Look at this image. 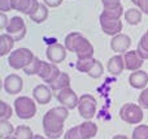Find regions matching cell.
Listing matches in <instances>:
<instances>
[{"label":"cell","mask_w":148,"mask_h":139,"mask_svg":"<svg viewBox=\"0 0 148 139\" xmlns=\"http://www.w3.org/2000/svg\"><path fill=\"white\" fill-rule=\"evenodd\" d=\"M8 35H10L14 42H20L25 38L26 35V23L23 21V18L18 17V16H14L9 20V23H8L7 29H5Z\"/></svg>","instance_id":"obj_8"},{"label":"cell","mask_w":148,"mask_h":139,"mask_svg":"<svg viewBox=\"0 0 148 139\" xmlns=\"http://www.w3.org/2000/svg\"><path fill=\"white\" fill-rule=\"evenodd\" d=\"M47 18H48V7L44 3H40L38 10L30 16V20L35 23H43Z\"/></svg>","instance_id":"obj_25"},{"label":"cell","mask_w":148,"mask_h":139,"mask_svg":"<svg viewBox=\"0 0 148 139\" xmlns=\"http://www.w3.org/2000/svg\"><path fill=\"white\" fill-rule=\"evenodd\" d=\"M64 0H43V3L49 8H57L62 4Z\"/></svg>","instance_id":"obj_36"},{"label":"cell","mask_w":148,"mask_h":139,"mask_svg":"<svg viewBox=\"0 0 148 139\" xmlns=\"http://www.w3.org/2000/svg\"><path fill=\"white\" fill-rule=\"evenodd\" d=\"M136 51L139 52V55H140L144 60H148V30L142 35L140 40H139V43H138Z\"/></svg>","instance_id":"obj_27"},{"label":"cell","mask_w":148,"mask_h":139,"mask_svg":"<svg viewBox=\"0 0 148 139\" xmlns=\"http://www.w3.org/2000/svg\"><path fill=\"white\" fill-rule=\"evenodd\" d=\"M16 129L9 121H0V138L5 139L14 135Z\"/></svg>","instance_id":"obj_28"},{"label":"cell","mask_w":148,"mask_h":139,"mask_svg":"<svg viewBox=\"0 0 148 139\" xmlns=\"http://www.w3.org/2000/svg\"><path fill=\"white\" fill-rule=\"evenodd\" d=\"M0 10L1 13L14 10L13 9V0H0Z\"/></svg>","instance_id":"obj_34"},{"label":"cell","mask_w":148,"mask_h":139,"mask_svg":"<svg viewBox=\"0 0 148 139\" xmlns=\"http://www.w3.org/2000/svg\"><path fill=\"white\" fill-rule=\"evenodd\" d=\"M23 88V81L20 75L9 74L4 78V90L9 95H17Z\"/></svg>","instance_id":"obj_15"},{"label":"cell","mask_w":148,"mask_h":139,"mask_svg":"<svg viewBox=\"0 0 148 139\" xmlns=\"http://www.w3.org/2000/svg\"><path fill=\"white\" fill-rule=\"evenodd\" d=\"M34 59H35V56L29 48H17L10 52L9 56H8V65L12 69L23 70L26 66H29L33 62Z\"/></svg>","instance_id":"obj_3"},{"label":"cell","mask_w":148,"mask_h":139,"mask_svg":"<svg viewBox=\"0 0 148 139\" xmlns=\"http://www.w3.org/2000/svg\"><path fill=\"white\" fill-rule=\"evenodd\" d=\"M131 46V38L127 34H118L116 36H112L110 39V48L113 52L117 53H126Z\"/></svg>","instance_id":"obj_13"},{"label":"cell","mask_w":148,"mask_h":139,"mask_svg":"<svg viewBox=\"0 0 148 139\" xmlns=\"http://www.w3.org/2000/svg\"><path fill=\"white\" fill-rule=\"evenodd\" d=\"M5 139H17V138H16L14 135H12V137H9V138H5Z\"/></svg>","instance_id":"obj_42"},{"label":"cell","mask_w":148,"mask_h":139,"mask_svg":"<svg viewBox=\"0 0 148 139\" xmlns=\"http://www.w3.org/2000/svg\"><path fill=\"white\" fill-rule=\"evenodd\" d=\"M112 139H129L127 137H126V135H114V137H113Z\"/></svg>","instance_id":"obj_39"},{"label":"cell","mask_w":148,"mask_h":139,"mask_svg":"<svg viewBox=\"0 0 148 139\" xmlns=\"http://www.w3.org/2000/svg\"><path fill=\"white\" fill-rule=\"evenodd\" d=\"M48 86H49V88H51L52 91H56V92L64 90V88L70 87V77H69V74L61 72L59 74V77H57L52 83H49Z\"/></svg>","instance_id":"obj_20"},{"label":"cell","mask_w":148,"mask_h":139,"mask_svg":"<svg viewBox=\"0 0 148 139\" xmlns=\"http://www.w3.org/2000/svg\"><path fill=\"white\" fill-rule=\"evenodd\" d=\"M138 101H139V105H140L142 108L148 111V87L144 88V90H142Z\"/></svg>","instance_id":"obj_33"},{"label":"cell","mask_w":148,"mask_h":139,"mask_svg":"<svg viewBox=\"0 0 148 139\" xmlns=\"http://www.w3.org/2000/svg\"><path fill=\"white\" fill-rule=\"evenodd\" d=\"M96 99L90 94H83L79 98L78 103V113L82 118H84L86 121H91V118H94L95 113H96Z\"/></svg>","instance_id":"obj_7"},{"label":"cell","mask_w":148,"mask_h":139,"mask_svg":"<svg viewBox=\"0 0 148 139\" xmlns=\"http://www.w3.org/2000/svg\"><path fill=\"white\" fill-rule=\"evenodd\" d=\"M103 3V7H107V5H114L121 3V0H101Z\"/></svg>","instance_id":"obj_38"},{"label":"cell","mask_w":148,"mask_h":139,"mask_svg":"<svg viewBox=\"0 0 148 139\" xmlns=\"http://www.w3.org/2000/svg\"><path fill=\"white\" fill-rule=\"evenodd\" d=\"M129 83L133 88L136 90H144L147 88L146 86L148 85V73H146L144 70H136L133 72L129 77Z\"/></svg>","instance_id":"obj_18"},{"label":"cell","mask_w":148,"mask_h":139,"mask_svg":"<svg viewBox=\"0 0 148 139\" xmlns=\"http://www.w3.org/2000/svg\"><path fill=\"white\" fill-rule=\"evenodd\" d=\"M61 73V70L59 69V66L52 62H46V61H42L40 64V69L38 72V77L42 78L44 83H52L57 77L59 74Z\"/></svg>","instance_id":"obj_11"},{"label":"cell","mask_w":148,"mask_h":139,"mask_svg":"<svg viewBox=\"0 0 148 139\" xmlns=\"http://www.w3.org/2000/svg\"><path fill=\"white\" fill-rule=\"evenodd\" d=\"M13 46H14V39H13L12 36L8 35L7 33L0 35V47H1L0 55H1V56H5V55L10 53L13 49Z\"/></svg>","instance_id":"obj_24"},{"label":"cell","mask_w":148,"mask_h":139,"mask_svg":"<svg viewBox=\"0 0 148 139\" xmlns=\"http://www.w3.org/2000/svg\"><path fill=\"white\" fill-rule=\"evenodd\" d=\"M130 1H131V3H133V4H134V5H135V7H136V4H138V0H130Z\"/></svg>","instance_id":"obj_41"},{"label":"cell","mask_w":148,"mask_h":139,"mask_svg":"<svg viewBox=\"0 0 148 139\" xmlns=\"http://www.w3.org/2000/svg\"><path fill=\"white\" fill-rule=\"evenodd\" d=\"M66 51L68 49L65 48V46H62L61 43H52L47 47L46 56L49 62L57 65L66 59Z\"/></svg>","instance_id":"obj_12"},{"label":"cell","mask_w":148,"mask_h":139,"mask_svg":"<svg viewBox=\"0 0 148 139\" xmlns=\"http://www.w3.org/2000/svg\"><path fill=\"white\" fill-rule=\"evenodd\" d=\"M108 72L112 75H120L125 69V62H123V55H116L108 60L107 64Z\"/></svg>","instance_id":"obj_19"},{"label":"cell","mask_w":148,"mask_h":139,"mask_svg":"<svg viewBox=\"0 0 148 139\" xmlns=\"http://www.w3.org/2000/svg\"><path fill=\"white\" fill-rule=\"evenodd\" d=\"M0 121H9L10 117L13 116V109L12 107L9 105L8 103L5 101H0Z\"/></svg>","instance_id":"obj_31"},{"label":"cell","mask_w":148,"mask_h":139,"mask_svg":"<svg viewBox=\"0 0 148 139\" xmlns=\"http://www.w3.org/2000/svg\"><path fill=\"white\" fill-rule=\"evenodd\" d=\"M8 23H9V20H8V17L5 16V13H0V27L5 30Z\"/></svg>","instance_id":"obj_37"},{"label":"cell","mask_w":148,"mask_h":139,"mask_svg":"<svg viewBox=\"0 0 148 139\" xmlns=\"http://www.w3.org/2000/svg\"><path fill=\"white\" fill-rule=\"evenodd\" d=\"M33 98L38 104L46 105L52 99V90L47 85H38L33 90Z\"/></svg>","instance_id":"obj_17"},{"label":"cell","mask_w":148,"mask_h":139,"mask_svg":"<svg viewBox=\"0 0 148 139\" xmlns=\"http://www.w3.org/2000/svg\"><path fill=\"white\" fill-rule=\"evenodd\" d=\"M68 116L69 109L62 105L48 109L42 120L44 135L49 139H59L64 133V124Z\"/></svg>","instance_id":"obj_1"},{"label":"cell","mask_w":148,"mask_h":139,"mask_svg":"<svg viewBox=\"0 0 148 139\" xmlns=\"http://www.w3.org/2000/svg\"><path fill=\"white\" fill-rule=\"evenodd\" d=\"M42 61H43V60H40L39 57L35 56V59L33 60V62H31L29 66H26L25 69H23L25 74H27V75H38V72H39V69H40Z\"/></svg>","instance_id":"obj_30"},{"label":"cell","mask_w":148,"mask_h":139,"mask_svg":"<svg viewBox=\"0 0 148 139\" xmlns=\"http://www.w3.org/2000/svg\"><path fill=\"white\" fill-rule=\"evenodd\" d=\"M79 130L84 139H92L97 134V125L92 121H84L79 125Z\"/></svg>","instance_id":"obj_22"},{"label":"cell","mask_w":148,"mask_h":139,"mask_svg":"<svg viewBox=\"0 0 148 139\" xmlns=\"http://www.w3.org/2000/svg\"><path fill=\"white\" fill-rule=\"evenodd\" d=\"M99 21H100L101 30L104 31L107 35L116 36V35H118V34H121V31H122V21L121 20L110 18L101 13L99 17Z\"/></svg>","instance_id":"obj_9"},{"label":"cell","mask_w":148,"mask_h":139,"mask_svg":"<svg viewBox=\"0 0 148 139\" xmlns=\"http://www.w3.org/2000/svg\"><path fill=\"white\" fill-rule=\"evenodd\" d=\"M136 7L142 10V13H146L148 16V0H138Z\"/></svg>","instance_id":"obj_35"},{"label":"cell","mask_w":148,"mask_h":139,"mask_svg":"<svg viewBox=\"0 0 148 139\" xmlns=\"http://www.w3.org/2000/svg\"><path fill=\"white\" fill-rule=\"evenodd\" d=\"M64 46L69 52H74L78 60L94 59V46L86 36H83L78 31H73L65 36Z\"/></svg>","instance_id":"obj_2"},{"label":"cell","mask_w":148,"mask_h":139,"mask_svg":"<svg viewBox=\"0 0 148 139\" xmlns=\"http://www.w3.org/2000/svg\"><path fill=\"white\" fill-rule=\"evenodd\" d=\"M34 133L31 131V129L26 125H20L16 127L14 137L17 139H34Z\"/></svg>","instance_id":"obj_26"},{"label":"cell","mask_w":148,"mask_h":139,"mask_svg":"<svg viewBox=\"0 0 148 139\" xmlns=\"http://www.w3.org/2000/svg\"><path fill=\"white\" fill-rule=\"evenodd\" d=\"M131 139H148V125H138L131 133Z\"/></svg>","instance_id":"obj_29"},{"label":"cell","mask_w":148,"mask_h":139,"mask_svg":"<svg viewBox=\"0 0 148 139\" xmlns=\"http://www.w3.org/2000/svg\"><path fill=\"white\" fill-rule=\"evenodd\" d=\"M64 139H84L81 134V130H79V125L78 126L70 127L66 133L64 134Z\"/></svg>","instance_id":"obj_32"},{"label":"cell","mask_w":148,"mask_h":139,"mask_svg":"<svg viewBox=\"0 0 148 139\" xmlns=\"http://www.w3.org/2000/svg\"><path fill=\"white\" fill-rule=\"evenodd\" d=\"M56 99L62 107H65V108H68V109L77 108L78 103H79V98H78V95H77V92L70 87L59 91V92L56 94Z\"/></svg>","instance_id":"obj_10"},{"label":"cell","mask_w":148,"mask_h":139,"mask_svg":"<svg viewBox=\"0 0 148 139\" xmlns=\"http://www.w3.org/2000/svg\"><path fill=\"white\" fill-rule=\"evenodd\" d=\"M14 112L21 120H31L36 114L35 100L29 96H20L14 100Z\"/></svg>","instance_id":"obj_4"},{"label":"cell","mask_w":148,"mask_h":139,"mask_svg":"<svg viewBox=\"0 0 148 139\" xmlns=\"http://www.w3.org/2000/svg\"><path fill=\"white\" fill-rule=\"evenodd\" d=\"M123 62H125L126 70L136 72V70H140L144 59L139 55L138 51H127L126 53H123Z\"/></svg>","instance_id":"obj_14"},{"label":"cell","mask_w":148,"mask_h":139,"mask_svg":"<svg viewBox=\"0 0 148 139\" xmlns=\"http://www.w3.org/2000/svg\"><path fill=\"white\" fill-rule=\"evenodd\" d=\"M143 108L138 104L134 103H126L121 107L120 109V118L125 121L126 124L130 125H138L143 121Z\"/></svg>","instance_id":"obj_5"},{"label":"cell","mask_w":148,"mask_h":139,"mask_svg":"<svg viewBox=\"0 0 148 139\" xmlns=\"http://www.w3.org/2000/svg\"><path fill=\"white\" fill-rule=\"evenodd\" d=\"M123 16H125V21L131 26H136L142 22V10L138 7L126 9Z\"/></svg>","instance_id":"obj_21"},{"label":"cell","mask_w":148,"mask_h":139,"mask_svg":"<svg viewBox=\"0 0 148 139\" xmlns=\"http://www.w3.org/2000/svg\"><path fill=\"white\" fill-rule=\"evenodd\" d=\"M34 139H49V138L43 137V135H39V134H35V135H34Z\"/></svg>","instance_id":"obj_40"},{"label":"cell","mask_w":148,"mask_h":139,"mask_svg":"<svg viewBox=\"0 0 148 139\" xmlns=\"http://www.w3.org/2000/svg\"><path fill=\"white\" fill-rule=\"evenodd\" d=\"M77 70L81 73H86L88 77L97 79L103 75L104 73V68L103 64L96 59H90V60H78L75 64Z\"/></svg>","instance_id":"obj_6"},{"label":"cell","mask_w":148,"mask_h":139,"mask_svg":"<svg viewBox=\"0 0 148 139\" xmlns=\"http://www.w3.org/2000/svg\"><path fill=\"white\" fill-rule=\"evenodd\" d=\"M39 5V0H13V9L27 14L29 17L38 10Z\"/></svg>","instance_id":"obj_16"},{"label":"cell","mask_w":148,"mask_h":139,"mask_svg":"<svg viewBox=\"0 0 148 139\" xmlns=\"http://www.w3.org/2000/svg\"><path fill=\"white\" fill-rule=\"evenodd\" d=\"M103 14L108 16L110 18H117V20H121L123 14H125V10H123V5L121 3L114 5H107V7H103Z\"/></svg>","instance_id":"obj_23"}]
</instances>
